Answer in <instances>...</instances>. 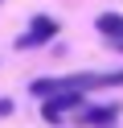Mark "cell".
<instances>
[{"label":"cell","instance_id":"6da1fadb","mask_svg":"<svg viewBox=\"0 0 123 128\" xmlns=\"http://www.w3.org/2000/svg\"><path fill=\"white\" fill-rule=\"evenodd\" d=\"M53 37H57V21H53V17H33L29 29L16 37V50H37V46L53 42Z\"/></svg>","mask_w":123,"mask_h":128},{"label":"cell","instance_id":"7a4b0ae2","mask_svg":"<svg viewBox=\"0 0 123 128\" xmlns=\"http://www.w3.org/2000/svg\"><path fill=\"white\" fill-rule=\"evenodd\" d=\"M82 108V91H53L45 99V108H41V116L49 120V124H62L66 112H78Z\"/></svg>","mask_w":123,"mask_h":128},{"label":"cell","instance_id":"3957f363","mask_svg":"<svg viewBox=\"0 0 123 128\" xmlns=\"http://www.w3.org/2000/svg\"><path fill=\"white\" fill-rule=\"evenodd\" d=\"M115 116H119V103H107V108H82V112H78V124H90V128H107Z\"/></svg>","mask_w":123,"mask_h":128},{"label":"cell","instance_id":"277c9868","mask_svg":"<svg viewBox=\"0 0 123 128\" xmlns=\"http://www.w3.org/2000/svg\"><path fill=\"white\" fill-rule=\"evenodd\" d=\"M94 25H98V33H103V37H111V42L123 50V17H119V12H103Z\"/></svg>","mask_w":123,"mask_h":128},{"label":"cell","instance_id":"5b68a950","mask_svg":"<svg viewBox=\"0 0 123 128\" xmlns=\"http://www.w3.org/2000/svg\"><path fill=\"white\" fill-rule=\"evenodd\" d=\"M0 116H12V99H0Z\"/></svg>","mask_w":123,"mask_h":128}]
</instances>
